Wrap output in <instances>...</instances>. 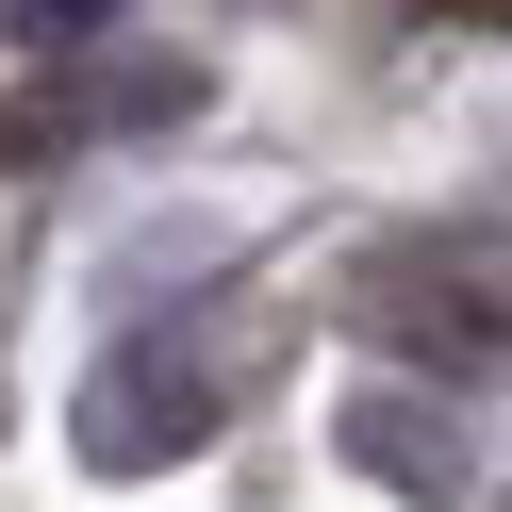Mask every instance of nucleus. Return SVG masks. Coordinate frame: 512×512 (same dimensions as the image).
Here are the masks:
<instances>
[{
  "label": "nucleus",
  "mask_w": 512,
  "mask_h": 512,
  "mask_svg": "<svg viewBox=\"0 0 512 512\" xmlns=\"http://www.w3.org/2000/svg\"><path fill=\"white\" fill-rule=\"evenodd\" d=\"M347 314H364L397 364H430V380H463V364L512 347V281H479L446 232H380L364 265H347Z\"/></svg>",
  "instance_id": "f257e3e1"
},
{
  "label": "nucleus",
  "mask_w": 512,
  "mask_h": 512,
  "mask_svg": "<svg viewBox=\"0 0 512 512\" xmlns=\"http://www.w3.org/2000/svg\"><path fill=\"white\" fill-rule=\"evenodd\" d=\"M215 413H232V364H215V331L182 314V331H149V347H116V364H100V397H83V463L149 479V463H182Z\"/></svg>",
  "instance_id": "f03ea898"
},
{
  "label": "nucleus",
  "mask_w": 512,
  "mask_h": 512,
  "mask_svg": "<svg viewBox=\"0 0 512 512\" xmlns=\"http://www.w3.org/2000/svg\"><path fill=\"white\" fill-rule=\"evenodd\" d=\"M347 463L413 479V496H463V463H446V430H430V413H397V397H364V413H347Z\"/></svg>",
  "instance_id": "7ed1b4c3"
},
{
  "label": "nucleus",
  "mask_w": 512,
  "mask_h": 512,
  "mask_svg": "<svg viewBox=\"0 0 512 512\" xmlns=\"http://www.w3.org/2000/svg\"><path fill=\"white\" fill-rule=\"evenodd\" d=\"M0 34H34V50H83V34H116V0H0Z\"/></svg>",
  "instance_id": "20e7f679"
},
{
  "label": "nucleus",
  "mask_w": 512,
  "mask_h": 512,
  "mask_svg": "<svg viewBox=\"0 0 512 512\" xmlns=\"http://www.w3.org/2000/svg\"><path fill=\"white\" fill-rule=\"evenodd\" d=\"M430 17H512V0H430Z\"/></svg>",
  "instance_id": "39448f33"
}]
</instances>
